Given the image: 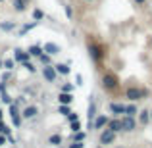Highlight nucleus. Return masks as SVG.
Instances as JSON below:
<instances>
[{"label":"nucleus","instance_id":"nucleus-1","mask_svg":"<svg viewBox=\"0 0 152 148\" xmlns=\"http://www.w3.org/2000/svg\"><path fill=\"white\" fill-rule=\"evenodd\" d=\"M87 50H89V56H91V60H93L94 63H102L104 60H106V56H108L106 44L96 42V41H93V39L87 41Z\"/></svg>","mask_w":152,"mask_h":148},{"label":"nucleus","instance_id":"nucleus-2","mask_svg":"<svg viewBox=\"0 0 152 148\" xmlns=\"http://www.w3.org/2000/svg\"><path fill=\"white\" fill-rule=\"evenodd\" d=\"M119 77H118V73L115 71H112V69H106V71H102V77H100V87H102V90L104 93H115V90L119 89Z\"/></svg>","mask_w":152,"mask_h":148},{"label":"nucleus","instance_id":"nucleus-3","mask_svg":"<svg viewBox=\"0 0 152 148\" xmlns=\"http://www.w3.org/2000/svg\"><path fill=\"white\" fill-rule=\"evenodd\" d=\"M146 96H148V90L141 89V87H137V85H131V87H127V89H125L127 102H139V100H142V98H146Z\"/></svg>","mask_w":152,"mask_h":148},{"label":"nucleus","instance_id":"nucleus-4","mask_svg":"<svg viewBox=\"0 0 152 148\" xmlns=\"http://www.w3.org/2000/svg\"><path fill=\"white\" fill-rule=\"evenodd\" d=\"M115 139H118V135L114 133V131L110 129H102L100 131V137H98V144L100 146H110L115 142Z\"/></svg>","mask_w":152,"mask_h":148},{"label":"nucleus","instance_id":"nucleus-5","mask_svg":"<svg viewBox=\"0 0 152 148\" xmlns=\"http://www.w3.org/2000/svg\"><path fill=\"white\" fill-rule=\"evenodd\" d=\"M119 121H121V133H133L137 129V119L131 115H121Z\"/></svg>","mask_w":152,"mask_h":148},{"label":"nucleus","instance_id":"nucleus-6","mask_svg":"<svg viewBox=\"0 0 152 148\" xmlns=\"http://www.w3.org/2000/svg\"><path fill=\"white\" fill-rule=\"evenodd\" d=\"M87 117H89V123H87V129H93V121L96 117V98L91 94L89 96V108H87Z\"/></svg>","mask_w":152,"mask_h":148},{"label":"nucleus","instance_id":"nucleus-7","mask_svg":"<svg viewBox=\"0 0 152 148\" xmlns=\"http://www.w3.org/2000/svg\"><path fill=\"white\" fill-rule=\"evenodd\" d=\"M41 73H42V77H45L46 83H56L58 81V73H56L54 66H42Z\"/></svg>","mask_w":152,"mask_h":148},{"label":"nucleus","instance_id":"nucleus-8","mask_svg":"<svg viewBox=\"0 0 152 148\" xmlns=\"http://www.w3.org/2000/svg\"><path fill=\"white\" fill-rule=\"evenodd\" d=\"M108 110H110V114L114 117H121L125 114V104L123 102H110L108 104Z\"/></svg>","mask_w":152,"mask_h":148},{"label":"nucleus","instance_id":"nucleus-9","mask_svg":"<svg viewBox=\"0 0 152 148\" xmlns=\"http://www.w3.org/2000/svg\"><path fill=\"white\" fill-rule=\"evenodd\" d=\"M37 115H39V106H35V104H27V106L21 110V117L23 119H35Z\"/></svg>","mask_w":152,"mask_h":148},{"label":"nucleus","instance_id":"nucleus-10","mask_svg":"<svg viewBox=\"0 0 152 148\" xmlns=\"http://www.w3.org/2000/svg\"><path fill=\"white\" fill-rule=\"evenodd\" d=\"M108 115H104V114H96V117H94V121H93V129H96V131H102L104 127L108 125Z\"/></svg>","mask_w":152,"mask_h":148},{"label":"nucleus","instance_id":"nucleus-11","mask_svg":"<svg viewBox=\"0 0 152 148\" xmlns=\"http://www.w3.org/2000/svg\"><path fill=\"white\" fill-rule=\"evenodd\" d=\"M137 123L139 125H142V127H146L150 123V112L146 110V108H142V110H139V114H137Z\"/></svg>","mask_w":152,"mask_h":148},{"label":"nucleus","instance_id":"nucleus-12","mask_svg":"<svg viewBox=\"0 0 152 148\" xmlns=\"http://www.w3.org/2000/svg\"><path fill=\"white\" fill-rule=\"evenodd\" d=\"M29 2H31V0H12L14 12H18V14H23V12H27V8H29Z\"/></svg>","mask_w":152,"mask_h":148},{"label":"nucleus","instance_id":"nucleus-13","mask_svg":"<svg viewBox=\"0 0 152 148\" xmlns=\"http://www.w3.org/2000/svg\"><path fill=\"white\" fill-rule=\"evenodd\" d=\"M42 52H46V54L50 56H56L62 52V48H60V44H56V42H45L42 44Z\"/></svg>","mask_w":152,"mask_h":148},{"label":"nucleus","instance_id":"nucleus-14","mask_svg":"<svg viewBox=\"0 0 152 148\" xmlns=\"http://www.w3.org/2000/svg\"><path fill=\"white\" fill-rule=\"evenodd\" d=\"M106 129L114 131L115 135H118V133H121V121H119V117H110V119H108Z\"/></svg>","mask_w":152,"mask_h":148},{"label":"nucleus","instance_id":"nucleus-15","mask_svg":"<svg viewBox=\"0 0 152 148\" xmlns=\"http://www.w3.org/2000/svg\"><path fill=\"white\" fill-rule=\"evenodd\" d=\"M31 56H29V52L27 50H21V48H15L14 50V60L15 62H19V63H23V62H27Z\"/></svg>","mask_w":152,"mask_h":148},{"label":"nucleus","instance_id":"nucleus-16","mask_svg":"<svg viewBox=\"0 0 152 148\" xmlns=\"http://www.w3.org/2000/svg\"><path fill=\"white\" fill-rule=\"evenodd\" d=\"M137 114H139V106H137V102H129V104H125V114H123V115H131V117H137Z\"/></svg>","mask_w":152,"mask_h":148},{"label":"nucleus","instance_id":"nucleus-17","mask_svg":"<svg viewBox=\"0 0 152 148\" xmlns=\"http://www.w3.org/2000/svg\"><path fill=\"white\" fill-rule=\"evenodd\" d=\"M73 94L71 93H60L58 94V104H67V106H69L71 102H73Z\"/></svg>","mask_w":152,"mask_h":148},{"label":"nucleus","instance_id":"nucleus-18","mask_svg":"<svg viewBox=\"0 0 152 148\" xmlns=\"http://www.w3.org/2000/svg\"><path fill=\"white\" fill-rule=\"evenodd\" d=\"M15 27H18L15 21H0V31H4V33H12V31H15Z\"/></svg>","mask_w":152,"mask_h":148},{"label":"nucleus","instance_id":"nucleus-19","mask_svg":"<svg viewBox=\"0 0 152 148\" xmlns=\"http://www.w3.org/2000/svg\"><path fill=\"white\" fill-rule=\"evenodd\" d=\"M54 69H56L58 75H69L71 73V69H69L67 63H54Z\"/></svg>","mask_w":152,"mask_h":148},{"label":"nucleus","instance_id":"nucleus-20","mask_svg":"<svg viewBox=\"0 0 152 148\" xmlns=\"http://www.w3.org/2000/svg\"><path fill=\"white\" fill-rule=\"evenodd\" d=\"M27 52H29L31 58H39V56L42 54V46L41 44H31L29 48H27Z\"/></svg>","mask_w":152,"mask_h":148},{"label":"nucleus","instance_id":"nucleus-21","mask_svg":"<svg viewBox=\"0 0 152 148\" xmlns=\"http://www.w3.org/2000/svg\"><path fill=\"white\" fill-rule=\"evenodd\" d=\"M62 142H64V137L60 133H54V135H50V137H48V144L50 146H60Z\"/></svg>","mask_w":152,"mask_h":148},{"label":"nucleus","instance_id":"nucleus-22","mask_svg":"<svg viewBox=\"0 0 152 148\" xmlns=\"http://www.w3.org/2000/svg\"><path fill=\"white\" fill-rule=\"evenodd\" d=\"M37 25H39V21H31V23H25V25H23L21 29H19V37H23L25 33H29V31H33V29H35Z\"/></svg>","mask_w":152,"mask_h":148},{"label":"nucleus","instance_id":"nucleus-23","mask_svg":"<svg viewBox=\"0 0 152 148\" xmlns=\"http://www.w3.org/2000/svg\"><path fill=\"white\" fill-rule=\"evenodd\" d=\"M31 15H33V21H41V19H45V12H42L41 8H35V10L31 12Z\"/></svg>","mask_w":152,"mask_h":148},{"label":"nucleus","instance_id":"nucleus-24","mask_svg":"<svg viewBox=\"0 0 152 148\" xmlns=\"http://www.w3.org/2000/svg\"><path fill=\"white\" fill-rule=\"evenodd\" d=\"M64 14H66V17L71 21V19L75 17V14H73V6H71V4H64Z\"/></svg>","mask_w":152,"mask_h":148},{"label":"nucleus","instance_id":"nucleus-25","mask_svg":"<svg viewBox=\"0 0 152 148\" xmlns=\"http://www.w3.org/2000/svg\"><path fill=\"white\" fill-rule=\"evenodd\" d=\"M14 66H15V60L8 58V60H2V67L6 71H14Z\"/></svg>","mask_w":152,"mask_h":148},{"label":"nucleus","instance_id":"nucleus-26","mask_svg":"<svg viewBox=\"0 0 152 148\" xmlns=\"http://www.w3.org/2000/svg\"><path fill=\"white\" fill-rule=\"evenodd\" d=\"M39 60H41L42 66H52V56H50V54H46V52H42V54L39 56Z\"/></svg>","mask_w":152,"mask_h":148},{"label":"nucleus","instance_id":"nucleus-27","mask_svg":"<svg viewBox=\"0 0 152 148\" xmlns=\"http://www.w3.org/2000/svg\"><path fill=\"white\" fill-rule=\"evenodd\" d=\"M10 117H12V121H14V127H21V123H23V117H21V114L10 115Z\"/></svg>","mask_w":152,"mask_h":148},{"label":"nucleus","instance_id":"nucleus-28","mask_svg":"<svg viewBox=\"0 0 152 148\" xmlns=\"http://www.w3.org/2000/svg\"><path fill=\"white\" fill-rule=\"evenodd\" d=\"M21 66H23V67H25V69H27V71H29V73H37V67H35V63H31V62H29V60H27V62H23V63H21Z\"/></svg>","mask_w":152,"mask_h":148},{"label":"nucleus","instance_id":"nucleus-29","mask_svg":"<svg viewBox=\"0 0 152 148\" xmlns=\"http://www.w3.org/2000/svg\"><path fill=\"white\" fill-rule=\"evenodd\" d=\"M69 112H71V108L67 106V104H60V106H58V114H62V115H67Z\"/></svg>","mask_w":152,"mask_h":148},{"label":"nucleus","instance_id":"nucleus-30","mask_svg":"<svg viewBox=\"0 0 152 148\" xmlns=\"http://www.w3.org/2000/svg\"><path fill=\"white\" fill-rule=\"evenodd\" d=\"M0 135H10V127L6 125V123H4V119H0Z\"/></svg>","mask_w":152,"mask_h":148},{"label":"nucleus","instance_id":"nucleus-31","mask_svg":"<svg viewBox=\"0 0 152 148\" xmlns=\"http://www.w3.org/2000/svg\"><path fill=\"white\" fill-rule=\"evenodd\" d=\"M66 117H67V121H69V123H73V121H79V114H77V112H69V114H67Z\"/></svg>","mask_w":152,"mask_h":148},{"label":"nucleus","instance_id":"nucleus-32","mask_svg":"<svg viewBox=\"0 0 152 148\" xmlns=\"http://www.w3.org/2000/svg\"><path fill=\"white\" fill-rule=\"evenodd\" d=\"M73 141L83 142V141H85V133H83V131H77V133H73Z\"/></svg>","mask_w":152,"mask_h":148},{"label":"nucleus","instance_id":"nucleus-33","mask_svg":"<svg viewBox=\"0 0 152 148\" xmlns=\"http://www.w3.org/2000/svg\"><path fill=\"white\" fill-rule=\"evenodd\" d=\"M71 90H73V85H71V83H66V85H62L60 93H71Z\"/></svg>","mask_w":152,"mask_h":148},{"label":"nucleus","instance_id":"nucleus-34","mask_svg":"<svg viewBox=\"0 0 152 148\" xmlns=\"http://www.w3.org/2000/svg\"><path fill=\"white\" fill-rule=\"evenodd\" d=\"M69 127H71V131H73V133H77V131H81V121H73V123H69Z\"/></svg>","mask_w":152,"mask_h":148},{"label":"nucleus","instance_id":"nucleus-35","mask_svg":"<svg viewBox=\"0 0 152 148\" xmlns=\"http://www.w3.org/2000/svg\"><path fill=\"white\" fill-rule=\"evenodd\" d=\"M10 79H12V71H4L2 73V81L6 83V81H10Z\"/></svg>","mask_w":152,"mask_h":148},{"label":"nucleus","instance_id":"nucleus-36","mask_svg":"<svg viewBox=\"0 0 152 148\" xmlns=\"http://www.w3.org/2000/svg\"><path fill=\"white\" fill-rule=\"evenodd\" d=\"M2 102H4V104H12V98L8 96L6 93H2Z\"/></svg>","mask_w":152,"mask_h":148},{"label":"nucleus","instance_id":"nucleus-37","mask_svg":"<svg viewBox=\"0 0 152 148\" xmlns=\"http://www.w3.org/2000/svg\"><path fill=\"white\" fill-rule=\"evenodd\" d=\"M85 146V142H77V141H73V144H69V148H83Z\"/></svg>","mask_w":152,"mask_h":148},{"label":"nucleus","instance_id":"nucleus-38","mask_svg":"<svg viewBox=\"0 0 152 148\" xmlns=\"http://www.w3.org/2000/svg\"><path fill=\"white\" fill-rule=\"evenodd\" d=\"M135 4H137V6H145L146 0H135Z\"/></svg>","mask_w":152,"mask_h":148},{"label":"nucleus","instance_id":"nucleus-39","mask_svg":"<svg viewBox=\"0 0 152 148\" xmlns=\"http://www.w3.org/2000/svg\"><path fill=\"white\" fill-rule=\"evenodd\" d=\"M0 93H6V87L4 85H0Z\"/></svg>","mask_w":152,"mask_h":148},{"label":"nucleus","instance_id":"nucleus-40","mask_svg":"<svg viewBox=\"0 0 152 148\" xmlns=\"http://www.w3.org/2000/svg\"><path fill=\"white\" fill-rule=\"evenodd\" d=\"M4 117V112H2V108H0V119H2Z\"/></svg>","mask_w":152,"mask_h":148},{"label":"nucleus","instance_id":"nucleus-41","mask_svg":"<svg viewBox=\"0 0 152 148\" xmlns=\"http://www.w3.org/2000/svg\"><path fill=\"white\" fill-rule=\"evenodd\" d=\"M4 69V67H2V58H0V71H2Z\"/></svg>","mask_w":152,"mask_h":148},{"label":"nucleus","instance_id":"nucleus-42","mask_svg":"<svg viewBox=\"0 0 152 148\" xmlns=\"http://www.w3.org/2000/svg\"><path fill=\"white\" fill-rule=\"evenodd\" d=\"M83 2H87V4H91V2H94V0H83Z\"/></svg>","mask_w":152,"mask_h":148},{"label":"nucleus","instance_id":"nucleus-43","mask_svg":"<svg viewBox=\"0 0 152 148\" xmlns=\"http://www.w3.org/2000/svg\"><path fill=\"white\" fill-rule=\"evenodd\" d=\"M148 112H150V121H152V110H148Z\"/></svg>","mask_w":152,"mask_h":148},{"label":"nucleus","instance_id":"nucleus-44","mask_svg":"<svg viewBox=\"0 0 152 148\" xmlns=\"http://www.w3.org/2000/svg\"><path fill=\"white\" fill-rule=\"evenodd\" d=\"M2 2H4V0H0V4H2Z\"/></svg>","mask_w":152,"mask_h":148},{"label":"nucleus","instance_id":"nucleus-45","mask_svg":"<svg viewBox=\"0 0 152 148\" xmlns=\"http://www.w3.org/2000/svg\"><path fill=\"white\" fill-rule=\"evenodd\" d=\"M98 148H104V146H98Z\"/></svg>","mask_w":152,"mask_h":148},{"label":"nucleus","instance_id":"nucleus-46","mask_svg":"<svg viewBox=\"0 0 152 148\" xmlns=\"http://www.w3.org/2000/svg\"><path fill=\"white\" fill-rule=\"evenodd\" d=\"M150 42H152V37H150Z\"/></svg>","mask_w":152,"mask_h":148},{"label":"nucleus","instance_id":"nucleus-47","mask_svg":"<svg viewBox=\"0 0 152 148\" xmlns=\"http://www.w3.org/2000/svg\"><path fill=\"white\" fill-rule=\"evenodd\" d=\"M118 148H121V146H118Z\"/></svg>","mask_w":152,"mask_h":148}]
</instances>
